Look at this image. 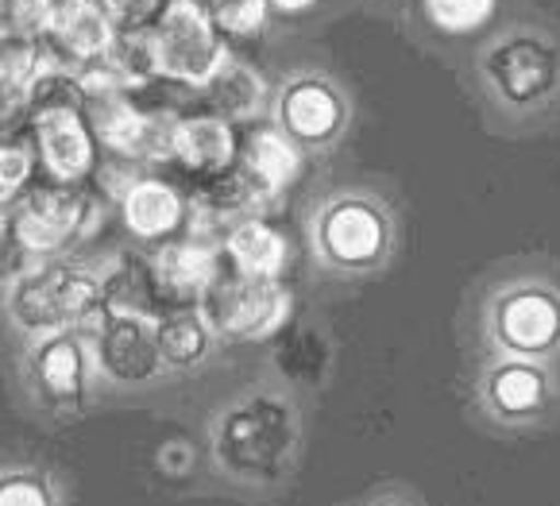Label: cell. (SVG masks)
<instances>
[{"label": "cell", "mask_w": 560, "mask_h": 506, "mask_svg": "<svg viewBox=\"0 0 560 506\" xmlns=\"http://www.w3.org/2000/svg\"><path fill=\"white\" fill-rule=\"evenodd\" d=\"M305 151L279 125H247L240 136V170L264 193H282L302 170Z\"/></svg>", "instance_id": "cell-18"}, {"label": "cell", "mask_w": 560, "mask_h": 506, "mask_svg": "<svg viewBox=\"0 0 560 506\" xmlns=\"http://www.w3.org/2000/svg\"><path fill=\"white\" fill-rule=\"evenodd\" d=\"M58 0H0V35L12 39H43Z\"/></svg>", "instance_id": "cell-26"}, {"label": "cell", "mask_w": 560, "mask_h": 506, "mask_svg": "<svg viewBox=\"0 0 560 506\" xmlns=\"http://www.w3.org/2000/svg\"><path fill=\"white\" fill-rule=\"evenodd\" d=\"M499 0H421V12L441 35H476L491 24Z\"/></svg>", "instance_id": "cell-24"}, {"label": "cell", "mask_w": 560, "mask_h": 506, "mask_svg": "<svg viewBox=\"0 0 560 506\" xmlns=\"http://www.w3.org/2000/svg\"><path fill=\"white\" fill-rule=\"evenodd\" d=\"M275 125L302 151H325L348 132L352 105L337 82L322 74H298L275 97Z\"/></svg>", "instance_id": "cell-11"}, {"label": "cell", "mask_w": 560, "mask_h": 506, "mask_svg": "<svg viewBox=\"0 0 560 506\" xmlns=\"http://www.w3.org/2000/svg\"><path fill=\"white\" fill-rule=\"evenodd\" d=\"M209 113L232 120V125H252L267 105V82L240 59H224V67L209 78V85L201 90Z\"/></svg>", "instance_id": "cell-19"}, {"label": "cell", "mask_w": 560, "mask_h": 506, "mask_svg": "<svg viewBox=\"0 0 560 506\" xmlns=\"http://www.w3.org/2000/svg\"><path fill=\"white\" fill-rule=\"evenodd\" d=\"M32 120V82L0 70V136L24 132Z\"/></svg>", "instance_id": "cell-27"}, {"label": "cell", "mask_w": 560, "mask_h": 506, "mask_svg": "<svg viewBox=\"0 0 560 506\" xmlns=\"http://www.w3.org/2000/svg\"><path fill=\"white\" fill-rule=\"evenodd\" d=\"M27 132L39 151V170L47 183L58 186H90L101 170V140L93 132L85 105L39 108L27 120Z\"/></svg>", "instance_id": "cell-10"}, {"label": "cell", "mask_w": 560, "mask_h": 506, "mask_svg": "<svg viewBox=\"0 0 560 506\" xmlns=\"http://www.w3.org/2000/svg\"><path fill=\"white\" fill-rule=\"evenodd\" d=\"M93 364L105 379L120 383V387H140L151 383L163 372V352H159V321L143 314H120V309H105L90 332Z\"/></svg>", "instance_id": "cell-12"}, {"label": "cell", "mask_w": 560, "mask_h": 506, "mask_svg": "<svg viewBox=\"0 0 560 506\" xmlns=\"http://www.w3.org/2000/svg\"><path fill=\"white\" fill-rule=\"evenodd\" d=\"M85 117H90L101 148L113 151L116 158H132V163H140V140H143V125H148V113L136 105L132 93L90 97L85 101Z\"/></svg>", "instance_id": "cell-20"}, {"label": "cell", "mask_w": 560, "mask_h": 506, "mask_svg": "<svg viewBox=\"0 0 560 506\" xmlns=\"http://www.w3.org/2000/svg\"><path fill=\"white\" fill-rule=\"evenodd\" d=\"M151 47L159 78L198 93L229 59V39L217 27L209 0H166L163 16L151 27Z\"/></svg>", "instance_id": "cell-7"}, {"label": "cell", "mask_w": 560, "mask_h": 506, "mask_svg": "<svg viewBox=\"0 0 560 506\" xmlns=\"http://www.w3.org/2000/svg\"><path fill=\"white\" fill-rule=\"evenodd\" d=\"M105 9L120 32H151L163 16L166 0H105Z\"/></svg>", "instance_id": "cell-29"}, {"label": "cell", "mask_w": 560, "mask_h": 506, "mask_svg": "<svg viewBox=\"0 0 560 506\" xmlns=\"http://www.w3.org/2000/svg\"><path fill=\"white\" fill-rule=\"evenodd\" d=\"M93 216H97V201L85 186H58L39 178L12 205V233L27 248V256L43 263L82 240L93 228Z\"/></svg>", "instance_id": "cell-8"}, {"label": "cell", "mask_w": 560, "mask_h": 506, "mask_svg": "<svg viewBox=\"0 0 560 506\" xmlns=\"http://www.w3.org/2000/svg\"><path fill=\"white\" fill-rule=\"evenodd\" d=\"M209 445L217 468L236 483L252 487L282 483L302 457L298 402L282 390H252L217 414Z\"/></svg>", "instance_id": "cell-1"}, {"label": "cell", "mask_w": 560, "mask_h": 506, "mask_svg": "<svg viewBox=\"0 0 560 506\" xmlns=\"http://www.w3.org/2000/svg\"><path fill=\"white\" fill-rule=\"evenodd\" d=\"M186 213H190V205L178 193V186H171L166 178L143 175L124 186L120 193V216L136 240L166 244L186 224Z\"/></svg>", "instance_id": "cell-17"}, {"label": "cell", "mask_w": 560, "mask_h": 506, "mask_svg": "<svg viewBox=\"0 0 560 506\" xmlns=\"http://www.w3.org/2000/svg\"><path fill=\"white\" fill-rule=\"evenodd\" d=\"M471 410L494 433H541L560 410L557 364L522 356H487L471 375Z\"/></svg>", "instance_id": "cell-5"}, {"label": "cell", "mask_w": 560, "mask_h": 506, "mask_svg": "<svg viewBox=\"0 0 560 506\" xmlns=\"http://www.w3.org/2000/svg\"><path fill=\"white\" fill-rule=\"evenodd\" d=\"M35 259L27 256V248L16 240V233H12V221L0 228V279H9V283H16L20 274L32 271Z\"/></svg>", "instance_id": "cell-31"}, {"label": "cell", "mask_w": 560, "mask_h": 506, "mask_svg": "<svg viewBox=\"0 0 560 506\" xmlns=\"http://www.w3.org/2000/svg\"><path fill=\"white\" fill-rule=\"evenodd\" d=\"M479 341L487 356L560 360V283L541 271L506 274L479 306Z\"/></svg>", "instance_id": "cell-3"}, {"label": "cell", "mask_w": 560, "mask_h": 506, "mask_svg": "<svg viewBox=\"0 0 560 506\" xmlns=\"http://www.w3.org/2000/svg\"><path fill=\"white\" fill-rule=\"evenodd\" d=\"M345 506H429L425 495H421L413 483H402V480H383L375 483L371 491H363L360 498H352V503Z\"/></svg>", "instance_id": "cell-30"}, {"label": "cell", "mask_w": 560, "mask_h": 506, "mask_svg": "<svg viewBox=\"0 0 560 506\" xmlns=\"http://www.w3.org/2000/svg\"><path fill=\"white\" fill-rule=\"evenodd\" d=\"M116 35H120V27L108 16L105 0H58L47 35H43V47H47L50 62L67 70H82L90 62L105 59Z\"/></svg>", "instance_id": "cell-14"}, {"label": "cell", "mask_w": 560, "mask_h": 506, "mask_svg": "<svg viewBox=\"0 0 560 506\" xmlns=\"http://www.w3.org/2000/svg\"><path fill=\"white\" fill-rule=\"evenodd\" d=\"M213 341L217 332L206 321L201 306L171 309V314L159 317V352H163V364L171 372H190V367L206 364Z\"/></svg>", "instance_id": "cell-22"}, {"label": "cell", "mask_w": 560, "mask_h": 506, "mask_svg": "<svg viewBox=\"0 0 560 506\" xmlns=\"http://www.w3.org/2000/svg\"><path fill=\"white\" fill-rule=\"evenodd\" d=\"M310 248L332 274H380L398 251V213L371 190L329 193L310 216Z\"/></svg>", "instance_id": "cell-2"}, {"label": "cell", "mask_w": 560, "mask_h": 506, "mask_svg": "<svg viewBox=\"0 0 560 506\" xmlns=\"http://www.w3.org/2000/svg\"><path fill=\"white\" fill-rule=\"evenodd\" d=\"M9 221H12V205H0V228H4Z\"/></svg>", "instance_id": "cell-33"}, {"label": "cell", "mask_w": 560, "mask_h": 506, "mask_svg": "<svg viewBox=\"0 0 560 506\" xmlns=\"http://www.w3.org/2000/svg\"><path fill=\"white\" fill-rule=\"evenodd\" d=\"M174 163L198 178H217L240 163L236 125L217 113H186L174 136Z\"/></svg>", "instance_id": "cell-16"}, {"label": "cell", "mask_w": 560, "mask_h": 506, "mask_svg": "<svg viewBox=\"0 0 560 506\" xmlns=\"http://www.w3.org/2000/svg\"><path fill=\"white\" fill-rule=\"evenodd\" d=\"M39 178L43 170L32 132L24 128V132L0 136V205H16Z\"/></svg>", "instance_id": "cell-23"}, {"label": "cell", "mask_w": 560, "mask_h": 506, "mask_svg": "<svg viewBox=\"0 0 560 506\" xmlns=\"http://www.w3.org/2000/svg\"><path fill=\"white\" fill-rule=\"evenodd\" d=\"M224 256L232 259V267L244 274H259V279H279L287 271V240L282 233H275L271 224L259 216H244L229 228L224 236Z\"/></svg>", "instance_id": "cell-21"}, {"label": "cell", "mask_w": 560, "mask_h": 506, "mask_svg": "<svg viewBox=\"0 0 560 506\" xmlns=\"http://www.w3.org/2000/svg\"><path fill=\"white\" fill-rule=\"evenodd\" d=\"M479 82L503 117H541L560 97V47L541 32L503 35L483 50Z\"/></svg>", "instance_id": "cell-6"}, {"label": "cell", "mask_w": 560, "mask_h": 506, "mask_svg": "<svg viewBox=\"0 0 560 506\" xmlns=\"http://www.w3.org/2000/svg\"><path fill=\"white\" fill-rule=\"evenodd\" d=\"M90 364H93L90 337L78 329L35 341L32 383L39 390V399L58 410H78L85 402V387H90Z\"/></svg>", "instance_id": "cell-15"}, {"label": "cell", "mask_w": 560, "mask_h": 506, "mask_svg": "<svg viewBox=\"0 0 560 506\" xmlns=\"http://www.w3.org/2000/svg\"><path fill=\"white\" fill-rule=\"evenodd\" d=\"M105 279L67 259H43L9 286V317L27 337L90 332L105 317Z\"/></svg>", "instance_id": "cell-4"}, {"label": "cell", "mask_w": 560, "mask_h": 506, "mask_svg": "<svg viewBox=\"0 0 560 506\" xmlns=\"http://www.w3.org/2000/svg\"><path fill=\"white\" fill-rule=\"evenodd\" d=\"M221 271V256L201 240H166L148 256V274L163 314L201 306Z\"/></svg>", "instance_id": "cell-13"}, {"label": "cell", "mask_w": 560, "mask_h": 506, "mask_svg": "<svg viewBox=\"0 0 560 506\" xmlns=\"http://www.w3.org/2000/svg\"><path fill=\"white\" fill-rule=\"evenodd\" d=\"M275 12H282V16H298V12H310L317 4V0H271Z\"/></svg>", "instance_id": "cell-32"}, {"label": "cell", "mask_w": 560, "mask_h": 506, "mask_svg": "<svg viewBox=\"0 0 560 506\" xmlns=\"http://www.w3.org/2000/svg\"><path fill=\"white\" fill-rule=\"evenodd\" d=\"M0 506H55V491L32 472H16L0 480Z\"/></svg>", "instance_id": "cell-28"}, {"label": "cell", "mask_w": 560, "mask_h": 506, "mask_svg": "<svg viewBox=\"0 0 560 506\" xmlns=\"http://www.w3.org/2000/svg\"><path fill=\"white\" fill-rule=\"evenodd\" d=\"M213 4L217 27L224 32V39H252L267 27L275 4L271 0H209Z\"/></svg>", "instance_id": "cell-25"}, {"label": "cell", "mask_w": 560, "mask_h": 506, "mask_svg": "<svg viewBox=\"0 0 560 506\" xmlns=\"http://www.w3.org/2000/svg\"><path fill=\"white\" fill-rule=\"evenodd\" d=\"M201 314L221 341H259L271 337L290 314V291L279 279L244 271H221L201 298Z\"/></svg>", "instance_id": "cell-9"}]
</instances>
